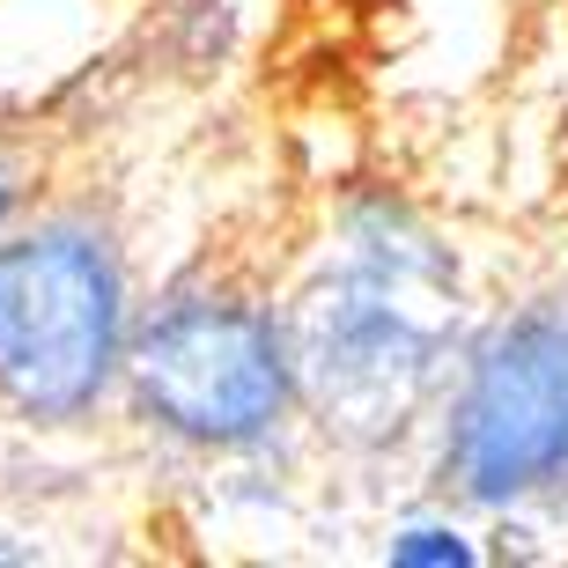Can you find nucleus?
Masks as SVG:
<instances>
[{
  "label": "nucleus",
  "instance_id": "f257e3e1",
  "mask_svg": "<svg viewBox=\"0 0 568 568\" xmlns=\"http://www.w3.org/2000/svg\"><path fill=\"white\" fill-rule=\"evenodd\" d=\"M288 317L303 355V422L347 458L422 443L473 333L458 252L399 192L339 200L288 288Z\"/></svg>",
  "mask_w": 568,
  "mask_h": 568
},
{
  "label": "nucleus",
  "instance_id": "f03ea898",
  "mask_svg": "<svg viewBox=\"0 0 568 568\" xmlns=\"http://www.w3.org/2000/svg\"><path fill=\"white\" fill-rule=\"evenodd\" d=\"M119 414L200 465L274 458L295 428H311L288 295L236 266H178L141 295Z\"/></svg>",
  "mask_w": 568,
  "mask_h": 568
},
{
  "label": "nucleus",
  "instance_id": "7ed1b4c3",
  "mask_svg": "<svg viewBox=\"0 0 568 568\" xmlns=\"http://www.w3.org/2000/svg\"><path fill=\"white\" fill-rule=\"evenodd\" d=\"M141 281L97 200H52L0 230V414L74 436L126 399Z\"/></svg>",
  "mask_w": 568,
  "mask_h": 568
},
{
  "label": "nucleus",
  "instance_id": "20e7f679",
  "mask_svg": "<svg viewBox=\"0 0 568 568\" xmlns=\"http://www.w3.org/2000/svg\"><path fill=\"white\" fill-rule=\"evenodd\" d=\"M428 480L450 509L531 525L568 509V281L473 317L436 422Z\"/></svg>",
  "mask_w": 568,
  "mask_h": 568
},
{
  "label": "nucleus",
  "instance_id": "39448f33",
  "mask_svg": "<svg viewBox=\"0 0 568 568\" xmlns=\"http://www.w3.org/2000/svg\"><path fill=\"white\" fill-rule=\"evenodd\" d=\"M384 561L392 568H473L480 561V531L465 525V509L443 503L436 517H406V525L384 539Z\"/></svg>",
  "mask_w": 568,
  "mask_h": 568
},
{
  "label": "nucleus",
  "instance_id": "423d86ee",
  "mask_svg": "<svg viewBox=\"0 0 568 568\" xmlns=\"http://www.w3.org/2000/svg\"><path fill=\"white\" fill-rule=\"evenodd\" d=\"M30 207H38V170H30V155L0 133V230H8L16 214H30Z\"/></svg>",
  "mask_w": 568,
  "mask_h": 568
},
{
  "label": "nucleus",
  "instance_id": "0eeeda50",
  "mask_svg": "<svg viewBox=\"0 0 568 568\" xmlns=\"http://www.w3.org/2000/svg\"><path fill=\"white\" fill-rule=\"evenodd\" d=\"M30 554H38V547H30L22 531H8V525H0V561H30Z\"/></svg>",
  "mask_w": 568,
  "mask_h": 568
}]
</instances>
